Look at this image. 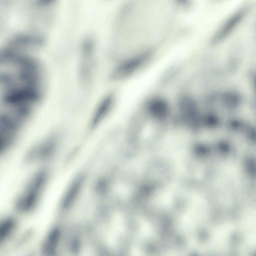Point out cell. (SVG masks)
Instances as JSON below:
<instances>
[{
    "mask_svg": "<svg viewBox=\"0 0 256 256\" xmlns=\"http://www.w3.org/2000/svg\"><path fill=\"white\" fill-rule=\"evenodd\" d=\"M28 119L7 110L0 115V150L6 154L14 146L25 123Z\"/></svg>",
    "mask_w": 256,
    "mask_h": 256,
    "instance_id": "1",
    "label": "cell"
},
{
    "mask_svg": "<svg viewBox=\"0 0 256 256\" xmlns=\"http://www.w3.org/2000/svg\"><path fill=\"white\" fill-rule=\"evenodd\" d=\"M148 56V54H144L122 62L112 70L110 78L112 80H121L131 75L144 64Z\"/></svg>",
    "mask_w": 256,
    "mask_h": 256,
    "instance_id": "5",
    "label": "cell"
},
{
    "mask_svg": "<svg viewBox=\"0 0 256 256\" xmlns=\"http://www.w3.org/2000/svg\"><path fill=\"white\" fill-rule=\"evenodd\" d=\"M78 78L82 87L86 88L91 83L95 66L96 42L90 36L82 40L79 48Z\"/></svg>",
    "mask_w": 256,
    "mask_h": 256,
    "instance_id": "2",
    "label": "cell"
},
{
    "mask_svg": "<svg viewBox=\"0 0 256 256\" xmlns=\"http://www.w3.org/2000/svg\"><path fill=\"white\" fill-rule=\"evenodd\" d=\"M114 94L111 92L106 94L100 100L94 110L90 120L91 128H94L108 111L114 102Z\"/></svg>",
    "mask_w": 256,
    "mask_h": 256,
    "instance_id": "6",
    "label": "cell"
},
{
    "mask_svg": "<svg viewBox=\"0 0 256 256\" xmlns=\"http://www.w3.org/2000/svg\"><path fill=\"white\" fill-rule=\"evenodd\" d=\"M49 179V172L45 168L36 170L29 178L20 191L18 201L23 204L36 202L46 189Z\"/></svg>",
    "mask_w": 256,
    "mask_h": 256,
    "instance_id": "3",
    "label": "cell"
},
{
    "mask_svg": "<svg viewBox=\"0 0 256 256\" xmlns=\"http://www.w3.org/2000/svg\"><path fill=\"white\" fill-rule=\"evenodd\" d=\"M46 38L42 34L31 32H20L12 36L4 46L18 51L29 52L42 47Z\"/></svg>",
    "mask_w": 256,
    "mask_h": 256,
    "instance_id": "4",
    "label": "cell"
}]
</instances>
